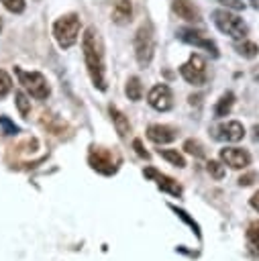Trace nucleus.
Returning <instances> with one entry per match:
<instances>
[{
    "mask_svg": "<svg viewBox=\"0 0 259 261\" xmlns=\"http://www.w3.org/2000/svg\"><path fill=\"white\" fill-rule=\"evenodd\" d=\"M147 102L151 108L159 110V112H167L171 106H173V96H171V90L165 86V84H157L151 88V92L147 94Z\"/></svg>",
    "mask_w": 259,
    "mask_h": 261,
    "instance_id": "nucleus-8",
    "label": "nucleus"
},
{
    "mask_svg": "<svg viewBox=\"0 0 259 261\" xmlns=\"http://www.w3.org/2000/svg\"><path fill=\"white\" fill-rule=\"evenodd\" d=\"M124 92H126L128 100H133V102L141 100V96H143L141 80H139V77H128V82H126V86H124Z\"/></svg>",
    "mask_w": 259,
    "mask_h": 261,
    "instance_id": "nucleus-19",
    "label": "nucleus"
},
{
    "mask_svg": "<svg viewBox=\"0 0 259 261\" xmlns=\"http://www.w3.org/2000/svg\"><path fill=\"white\" fill-rule=\"evenodd\" d=\"M0 31H2V18H0Z\"/></svg>",
    "mask_w": 259,
    "mask_h": 261,
    "instance_id": "nucleus-35",
    "label": "nucleus"
},
{
    "mask_svg": "<svg viewBox=\"0 0 259 261\" xmlns=\"http://www.w3.org/2000/svg\"><path fill=\"white\" fill-rule=\"evenodd\" d=\"M222 8H228V10H243L245 8V2L243 0H216Z\"/></svg>",
    "mask_w": 259,
    "mask_h": 261,
    "instance_id": "nucleus-27",
    "label": "nucleus"
},
{
    "mask_svg": "<svg viewBox=\"0 0 259 261\" xmlns=\"http://www.w3.org/2000/svg\"><path fill=\"white\" fill-rule=\"evenodd\" d=\"M177 37H179L184 43H190V45H196V47H200V49H206L212 57H218V47H216L214 41H210L204 33L194 31V29H179V31H177Z\"/></svg>",
    "mask_w": 259,
    "mask_h": 261,
    "instance_id": "nucleus-7",
    "label": "nucleus"
},
{
    "mask_svg": "<svg viewBox=\"0 0 259 261\" xmlns=\"http://www.w3.org/2000/svg\"><path fill=\"white\" fill-rule=\"evenodd\" d=\"M255 80H257V82H259V71H257V73H255Z\"/></svg>",
    "mask_w": 259,
    "mask_h": 261,
    "instance_id": "nucleus-34",
    "label": "nucleus"
},
{
    "mask_svg": "<svg viewBox=\"0 0 259 261\" xmlns=\"http://www.w3.org/2000/svg\"><path fill=\"white\" fill-rule=\"evenodd\" d=\"M135 57L139 61L141 67H147L153 59V53H155V33H153V24L151 20H145L137 33H135Z\"/></svg>",
    "mask_w": 259,
    "mask_h": 261,
    "instance_id": "nucleus-3",
    "label": "nucleus"
},
{
    "mask_svg": "<svg viewBox=\"0 0 259 261\" xmlns=\"http://www.w3.org/2000/svg\"><path fill=\"white\" fill-rule=\"evenodd\" d=\"M147 137H149L153 143H157V145H165V143L175 141L177 130L171 128V126H167V124H151L149 130H147Z\"/></svg>",
    "mask_w": 259,
    "mask_h": 261,
    "instance_id": "nucleus-13",
    "label": "nucleus"
},
{
    "mask_svg": "<svg viewBox=\"0 0 259 261\" xmlns=\"http://www.w3.org/2000/svg\"><path fill=\"white\" fill-rule=\"evenodd\" d=\"M182 77L192 86H204L206 84V59L198 53L190 55V59L179 67Z\"/></svg>",
    "mask_w": 259,
    "mask_h": 261,
    "instance_id": "nucleus-6",
    "label": "nucleus"
},
{
    "mask_svg": "<svg viewBox=\"0 0 259 261\" xmlns=\"http://www.w3.org/2000/svg\"><path fill=\"white\" fill-rule=\"evenodd\" d=\"M251 206H253L255 210H259V192L253 194V198H251Z\"/></svg>",
    "mask_w": 259,
    "mask_h": 261,
    "instance_id": "nucleus-32",
    "label": "nucleus"
},
{
    "mask_svg": "<svg viewBox=\"0 0 259 261\" xmlns=\"http://www.w3.org/2000/svg\"><path fill=\"white\" fill-rule=\"evenodd\" d=\"M53 37L61 49L73 47L77 43V37H80V16L73 12L59 16L53 22Z\"/></svg>",
    "mask_w": 259,
    "mask_h": 261,
    "instance_id": "nucleus-2",
    "label": "nucleus"
},
{
    "mask_svg": "<svg viewBox=\"0 0 259 261\" xmlns=\"http://www.w3.org/2000/svg\"><path fill=\"white\" fill-rule=\"evenodd\" d=\"M220 159H222V163H226L232 169H245L251 163V155L239 147H224L220 151Z\"/></svg>",
    "mask_w": 259,
    "mask_h": 261,
    "instance_id": "nucleus-9",
    "label": "nucleus"
},
{
    "mask_svg": "<svg viewBox=\"0 0 259 261\" xmlns=\"http://www.w3.org/2000/svg\"><path fill=\"white\" fill-rule=\"evenodd\" d=\"M2 2V6L8 10V12H14V14H20V12H24V8H27V2L24 0H0Z\"/></svg>",
    "mask_w": 259,
    "mask_h": 261,
    "instance_id": "nucleus-23",
    "label": "nucleus"
},
{
    "mask_svg": "<svg viewBox=\"0 0 259 261\" xmlns=\"http://www.w3.org/2000/svg\"><path fill=\"white\" fill-rule=\"evenodd\" d=\"M16 75L22 84V88L37 100H45L49 96V84L45 80L43 73L39 71H22L20 67H16Z\"/></svg>",
    "mask_w": 259,
    "mask_h": 261,
    "instance_id": "nucleus-5",
    "label": "nucleus"
},
{
    "mask_svg": "<svg viewBox=\"0 0 259 261\" xmlns=\"http://www.w3.org/2000/svg\"><path fill=\"white\" fill-rule=\"evenodd\" d=\"M159 155H161L163 159H167L169 163H173L175 167H184V165H186V159L182 157V153H177V151H173V149H159Z\"/></svg>",
    "mask_w": 259,
    "mask_h": 261,
    "instance_id": "nucleus-20",
    "label": "nucleus"
},
{
    "mask_svg": "<svg viewBox=\"0 0 259 261\" xmlns=\"http://www.w3.org/2000/svg\"><path fill=\"white\" fill-rule=\"evenodd\" d=\"M184 149H186L188 153L196 155V157H202V155H204V151H202V145H200L198 141H194V139H188V141L184 143Z\"/></svg>",
    "mask_w": 259,
    "mask_h": 261,
    "instance_id": "nucleus-25",
    "label": "nucleus"
},
{
    "mask_svg": "<svg viewBox=\"0 0 259 261\" xmlns=\"http://www.w3.org/2000/svg\"><path fill=\"white\" fill-rule=\"evenodd\" d=\"M90 165L96 171L106 173V175H110V173L116 171V165L112 161V153L106 151V149H92V153H90Z\"/></svg>",
    "mask_w": 259,
    "mask_h": 261,
    "instance_id": "nucleus-10",
    "label": "nucleus"
},
{
    "mask_svg": "<svg viewBox=\"0 0 259 261\" xmlns=\"http://www.w3.org/2000/svg\"><path fill=\"white\" fill-rule=\"evenodd\" d=\"M82 53L84 61L88 67V73L92 77V84L98 90H106V77H104V53H102V43L94 27H88L84 37H82Z\"/></svg>",
    "mask_w": 259,
    "mask_h": 261,
    "instance_id": "nucleus-1",
    "label": "nucleus"
},
{
    "mask_svg": "<svg viewBox=\"0 0 259 261\" xmlns=\"http://www.w3.org/2000/svg\"><path fill=\"white\" fill-rule=\"evenodd\" d=\"M232 104H235V94H232V92H226V94H222V98H220V100H218V104L214 106V116H216V118H222V116H226V114L230 112Z\"/></svg>",
    "mask_w": 259,
    "mask_h": 261,
    "instance_id": "nucleus-18",
    "label": "nucleus"
},
{
    "mask_svg": "<svg viewBox=\"0 0 259 261\" xmlns=\"http://www.w3.org/2000/svg\"><path fill=\"white\" fill-rule=\"evenodd\" d=\"M214 137L220 139V141H226V143H237V141H241L245 137V128H243V124L239 120H228V122H224V124H220L216 128Z\"/></svg>",
    "mask_w": 259,
    "mask_h": 261,
    "instance_id": "nucleus-11",
    "label": "nucleus"
},
{
    "mask_svg": "<svg viewBox=\"0 0 259 261\" xmlns=\"http://www.w3.org/2000/svg\"><path fill=\"white\" fill-rule=\"evenodd\" d=\"M235 49H237L239 55H243V57H247V59H253V57L259 55L257 43H253V41H249V39H239V41L235 43Z\"/></svg>",
    "mask_w": 259,
    "mask_h": 261,
    "instance_id": "nucleus-17",
    "label": "nucleus"
},
{
    "mask_svg": "<svg viewBox=\"0 0 259 261\" xmlns=\"http://www.w3.org/2000/svg\"><path fill=\"white\" fill-rule=\"evenodd\" d=\"M10 90H12V80H10V75H8L4 69H0V98H4Z\"/></svg>",
    "mask_w": 259,
    "mask_h": 261,
    "instance_id": "nucleus-24",
    "label": "nucleus"
},
{
    "mask_svg": "<svg viewBox=\"0 0 259 261\" xmlns=\"http://www.w3.org/2000/svg\"><path fill=\"white\" fill-rule=\"evenodd\" d=\"M212 20H214V24H216V29L220 31V33H224V35H228V37H232V39H245V35H247V24H245V20L239 16V14H235V12H230L228 8H218V10H214L212 12Z\"/></svg>",
    "mask_w": 259,
    "mask_h": 261,
    "instance_id": "nucleus-4",
    "label": "nucleus"
},
{
    "mask_svg": "<svg viewBox=\"0 0 259 261\" xmlns=\"http://www.w3.org/2000/svg\"><path fill=\"white\" fill-rule=\"evenodd\" d=\"M208 173H210L214 179H222V177H224V167H222L218 161H208Z\"/></svg>",
    "mask_w": 259,
    "mask_h": 261,
    "instance_id": "nucleus-26",
    "label": "nucleus"
},
{
    "mask_svg": "<svg viewBox=\"0 0 259 261\" xmlns=\"http://www.w3.org/2000/svg\"><path fill=\"white\" fill-rule=\"evenodd\" d=\"M253 2H257V0H253Z\"/></svg>",
    "mask_w": 259,
    "mask_h": 261,
    "instance_id": "nucleus-36",
    "label": "nucleus"
},
{
    "mask_svg": "<svg viewBox=\"0 0 259 261\" xmlns=\"http://www.w3.org/2000/svg\"><path fill=\"white\" fill-rule=\"evenodd\" d=\"M110 16H112V22H116V24H128L133 18V2L131 0H116Z\"/></svg>",
    "mask_w": 259,
    "mask_h": 261,
    "instance_id": "nucleus-14",
    "label": "nucleus"
},
{
    "mask_svg": "<svg viewBox=\"0 0 259 261\" xmlns=\"http://www.w3.org/2000/svg\"><path fill=\"white\" fill-rule=\"evenodd\" d=\"M145 175L155 177V179H157V186H159L161 190H165V192H169V194H173V196H179V194H182V188H179L177 181H173L171 177H167V175H159V173H155L153 169H147Z\"/></svg>",
    "mask_w": 259,
    "mask_h": 261,
    "instance_id": "nucleus-15",
    "label": "nucleus"
},
{
    "mask_svg": "<svg viewBox=\"0 0 259 261\" xmlns=\"http://www.w3.org/2000/svg\"><path fill=\"white\" fill-rule=\"evenodd\" d=\"M14 102H16V106H18V110H20L22 116H27V114L31 112V100L27 98L24 92H16V94H14Z\"/></svg>",
    "mask_w": 259,
    "mask_h": 261,
    "instance_id": "nucleus-22",
    "label": "nucleus"
},
{
    "mask_svg": "<svg viewBox=\"0 0 259 261\" xmlns=\"http://www.w3.org/2000/svg\"><path fill=\"white\" fill-rule=\"evenodd\" d=\"M0 124L6 128V133H8V135H14V133H18V128H16V126H14V124H12V122H10L6 116H0Z\"/></svg>",
    "mask_w": 259,
    "mask_h": 261,
    "instance_id": "nucleus-28",
    "label": "nucleus"
},
{
    "mask_svg": "<svg viewBox=\"0 0 259 261\" xmlns=\"http://www.w3.org/2000/svg\"><path fill=\"white\" fill-rule=\"evenodd\" d=\"M253 177H255V175H253V173H249V175H243V177H241V179H239V184H241V186H249V184H251V179H253Z\"/></svg>",
    "mask_w": 259,
    "mask_h": 261,
    "instance_id": "nucleus-31",
    "label": "nucleus"
},
{
    "mask_svg": "<svg viewBox=\"0 0 259 261\" xmlns=\"http://www.w3.org/2000/svg\"><path fill=\"white\" fill-rule=\"evenodd\" d=\"M108 110H110V116H112V122H114L116 133H118L120 137H126V135L131 133V122H128V118H126L116 106H110Z\"/></svg>",
    "mask_w": 259,
    "mask_h": 261,
    "instance_id": "nucleus-16",
    "label": "nucleus"
},
{
    "mask_svg": "<svg viewBox=\"0 0 259 261\" xmlns=\"http://www.w3.org/2000/svg\"><path fill=\"white\" fill-rule=\"evenodd\" d=\"M171 10L177 14V18L188 20V22H200V10L194 2L190 0H173L171 2Z\"/></svg>",
    "mask_w": 259,
    "mask_h": 261,
    "instance_id": "nucleus-12",
    "label": "nucleus"
},
{
    "mask_svg": "<svg viewBox=\"0 0 259 261\" xmlns=\"http://www.w3.org/2000/svg\"><path fill=\"white\" fill-rule=\"evenodd\" d=\"M253 139H255V141H259V124H255V126H253Z\"/></svg>",
    "mask_w": 259,
    "mask_h": 261,
    "instance_id": "nucleus-33",
    "label": "nucleus"
},
{
    "mask_svg": "<svg viewBox=\"0 0 259 261\" xmlns=\"http://www.w3.org/2000/svg\"><path fill=\"white\" fill-rule=\"evenodd\" d=\"M171 208H173V206H171ZM173 210H175V212H177V216H182V218H184V220H186V222H188V224H190V226H192V228H194V230H196V232H198V224H196V222H194V220H192V218H188V216H186V212H184V210H177V208H173Z\"/></svg>",
    "mask_w": 259,
    "mask_h": 261,
    "instance_id": "nucleus-29",
    "label": "nucleus"
},
{
    "mask_svg": "<svg viewBox=\"0 0 259 261\" xmlns=\"http://www.w3.org/2000/svg\"><path fill=\"white\" fill-rule=\"evenodd\" d=\"M133 147H135V149H137V153H139V155H141V157H145V159H147V157H149V153H147V151H145V149H143V145H141V141H139V139H135V143H133Z\"/></svg>",
    "mask_w": 259,
    "mask_h": 261,
    "instance_id": "nucleus-30",
    "label": "nucleus"
},
{
    "mask_svg": "<svg viewBox=\"0 0 259 261\" xmlns=\"http://www.w3.org/2000/svg\"><path fill=\"white\" fill-rule=\"evenodd\" d=\"M247 241H249V247H251L255 253H259V222H255V224L249 226V230H247Z\"/></svg>",
    "mask_w": 259,
    "mask_h": 261,
    "instance_id": "nucleus-21",
    "label": "nucleus"
}]
</instances>
